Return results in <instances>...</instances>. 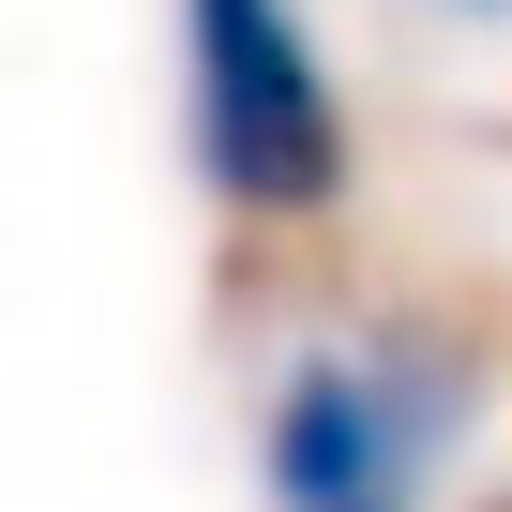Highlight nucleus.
Here are the masks:
<instances>
[{
  "label": "nucleus",
  "mask_w": 512,
  "mask_h": 512,
  "mask_svg": "<svg viewBox=\"0 0 512 512\" xmlns=\"http://www.w3.org/2000/svg\"><path fill=\"white\" fill-rule=\"evenodd\" d=\"M181 121H196V181L241 226H317L347 196V91L302 0H181Z\"/></svg>",
  "instance_id": "f257e3e1"
},
{
  "label": "nucleus",
  "mask_w": 512,
  "mask_h": 512,
  "mask_svg": "<svg viewBox=\"0 0 512 512\" xmlns=\"http://www.w3.org/2000/svg\"><path fill=\"white\" fill-rule=\"evenodd\" d=\"M452 422H467V347H437V332H347V347H302L272 377L256 482H272V512H422Z\"/></svg>",
  "instance_id": "f03ea898"
}]
</instances>
